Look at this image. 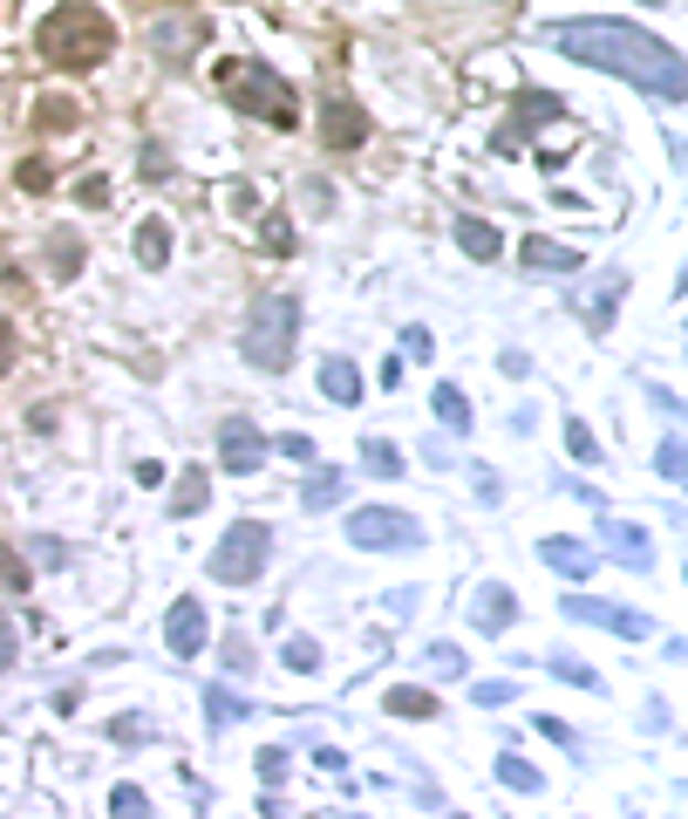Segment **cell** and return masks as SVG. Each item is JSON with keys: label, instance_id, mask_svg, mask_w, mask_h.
Listing matches in <instances>:
<instances>
[{"label": "cell", "instance_id": "obj_1", "mask_svg": "<svg viewBox=\"0 0 688 819\" xmlns=\"http://www.w3.org/2000/svg\"><path fill=\"white\" fill-rule=\"evenodd\" d=\"M552 49L586 62V69H600V75H621V83H634L647 96H668V103L688 96V62L661 42V34H647L634 21H606V14L559 21L552 28Z\"/></svg>", "mask_w": 688, "mask_h": 819}, {"label": "cell", "instance_id": "obj_2", "mask_svg": "<svg viewBox=\"0 0 688 819\" xmlns=\"http://www.w3.org/2000/svg\"><path fill=\"white\" fill-rule=\"evenodd\" d=\"M34 55L49 69H103L116 55V21L96 0H62V8L34 28Z\"/></svg>", "mask_w": 688, "mask_h": 819}, {"label": "cell", "instance_id": "obj_3", "mask_svg": "<svg viewBox=\"0 0 688 819\" xmlns=\"http://www.w3.org/2000/svg\"><path fill=\"white\" fill-rule=\"evenodd\" d=\"M219 90H225V103H232V109L266 116L273 130H294V124H300L294 90L279 83V75H273L266 62H253V55H225V62H219Z\"/></svg>", "mask_w": 688, "mask_h": 819}, {"label": "cell", "instance_id": "obj_4", "mask_svg": "<svg viewBox=\"0 0 688 819\" xmlns=\"http://www.w3.org/2000/svg\"><path fill=\"white\" fill-rule=\"evenodd\" d=\"M294 342H300V301H294V294H266V301L253 307V322H246V356H253V369L279 376V369L294 363Z\"/></svg>", "mask_w": 688, "mask_h": 819}, {"label": "cell", "instance_id": "obj_5", "mask_svg": "<svg viewBox=\"0 0 688 819\" xmlns=\"http://www.w3.org/2000/svg\"><path fill=\"white\" fill-rule=\"evenodd\" d=\"M266 560H273V526L266 519H239L212 546V580H225V588H253V580L266 574Z\"/></svg>", "mask_w": 688, "mask_h": 819}, {"label": "cell", "instance_id": "obj_6", "mask_svg": "<svg viewBox=\"0 0 688 819\" xmlns=\"http://www.w3.org/2000/svg\"><path fill=\"white\" fill-rule=\"evenodd\" d=\"M348 539L361 554H410V546H423V526L395 505H361V513H348Z\"/></svg>", "mask_w": 688, "mask_h": 819}, {"label": "cell", "instance_id": "obj_7", "mask_svg": "<svg viewBox=\"0 0 688 819\" xmlns=\"http://www.w3.org/2000/svg\"><path fill=\"white\" fill-rule=\"evenodd\" d=\"M565 608V621H586V629H606V636H627V642H641L655 621H647L641 608H621V601H600V595H573V601H559Z\"/></svg>", "mask_w": 688, "mask_h": 819}, {"label": "cell", "instance_id": "obj_8", "mask_svg": "<svg viewBox=\"0 0 688 819\" xmlns=\"http://www.w3.org/2000/svg\"><path fill=\"white\" fill-rule=\"evenodd\" d=\"M266 451H273V444H266V431H260L253 417H225V423H219V464H225V472H239V479L260 472Z\"/></svg>", "mask_w": 688, "mask_h": 819}, {"label": "cell", "instance_id": "obj_9", "mask_svg": "<svg viewBox=\"0 0 688 819\" xmlns=\"http://www.w3.org/2000/svg\"><path fill=\"white\" fill-rule=\"evenodd\" d=\"M361 137H369V116H361L354 96H328V103H320V144H328V150H361Z\"/></svg>", "mask_w": 688, "mask_h": 819}, {"label": "cell", "instance_id": "obj_10", "mask_svg": "<svg viewBox=\"0 0 688 819\" xmlns=\"http://www.w3.org/2000/svg\"><path fill=\"white\" fill-rule=\"evenodd\" d=\"M600 546H606L614 560H627L634 574H647V567H655V546H647V526H634V519H614V513H606V519H600Z\"/></svg>", "mask_w": 688, "mask_h": 819}, {"label": "cell", "instance_id": "obj_11", "mask_svg": "<svg viewBox=\"0 0 688 819\" xmlns=\"http://www.w3.org/2000/svg\"><path fill=\"white\" fill-rule=\"evenodd\" d=\"M205 636H212V621H205V601H171V615H165V642H171V655H198L205 649Z\"/></svg>", "mask_w": 688, "mask_h": 819}, {"label": "cell", "instance_id": "obj_12", "mask_svg": "<svg viewBox=\"0 0 688 819\" xmlns=\"http://www.w3.org/2000/svg\"><path fill=\"white\" fill-rule=\"evenodd\" d=\"M470 621H477L484 636H505L511 621H518V595L505 588V580H484V588L470 595Z\"/></svg>", "mask_w": 688, "mask_h": 819}, {"label": "cell", "instance_id": "obj_13", "mask_svg": "<svg viewBox=\"0 0 688 819\" xmlns=\"http://www.w3.org/2000/svg\"><path fill=\"white\" fill-rule=\"evenodd\" d=\"M539 560H546L552 574H565V580H586L600 554H593L586 539H573V533H552V539H539Z\"/></svg>", "mask_w": 688, "mask_h": 819}, {"label": "cell", "instance_id": "obj_14", "mask_svg": "<svg viewBox=\"0 0 688 819\" xmlns=\"http://www.w3.org/2000/svg\"><path fill=\"white\" fill-rule=\"evenodd\" d=\"M150 42H157V62H165V69H184V62H191L184 49H198V42H205V21H198V14H184V21H171V28H157Z\"/></svg>", "mask_w": 688, "mask_h": 819}, {"label": "cell", "instance_id": "obj_15", "mask_svg": "<svg viewBox=\"0 0 688 819\" xmlns=\"http://www.w3.org/2000/svg\"><path fill=\"white\" fill-rule=\"evenodd\" d=\"M518 260L532 266V273H580V253H573V246H559V240H539V232L518 246Z\"/></svg>", "mask_w": 688, "mask_h": 819}, {"label": "cell", "instance_id": "obj_16", "mask_svg": "<svg viewBox=\"0 0 688 819\" xmlns=\"http://www.w3.org/2000/svg\"><path fill=\"white\" fill-rule=\"evenodd\" d=\"M382 711H389V717H402V724H430V717H436V690H416V683H395V690L382 696Z\"/></svg>", "mask_w": 688, "mask_h": 819}, {"label": "cell", "instance_id": "obj_17", "mask_svg": "<svg viewBox=\"0 0 688 819\" xmlns=\"http://www.w3.org/2000/svg\"><path fill=\"white\" fill-rule=\"evenodd\" d=\"M320 389H328V403H361V369L348 356H328L320 363Z\"/></svg>", "mask_w": 688, "mask_h": 819}, {"label": "cell", "instance_id": "obj_18", "mask_svg": "<svg viewBox=\"0 0 688 819\" xmlns=\"http://www.w3.org/2000/svg\"><path fill=\"white\" fill-rule=\"evenodd\" d=\"M430 410H436L443 423H451L457 438H470V423H477V417H470V397H464L457 382H436V389H430Z\"/></svg>", "mask_w": 688, "mask_h": 819}, {"label": "cell", "instance_id": "obj_19", "mask_svg": "<svg viewBox=\"0 0 688 819\" xmlns=\"http://www.w3.org/2000/svg\"><path fill=\"white\" fill-rule=\"evenodd\" d=\"M165 260H171V225L165 219H144L137 225V266L144 273H165Z\"/></svg>", "mask_w": 688, "mask_h": 819}, {"label": "cell", "instance_id": "obj_20", "mask_svg": "<svg viewBox=\"0 0 688 819\" xmlns=\"http://www.w3.org/2000/svg\"><path fill=\"white\" fill-rule=\"evenodd\" d=\"M457 246H464L470 260H498L505 240H498V225H491V219H457Z\"/></svg>", "mask_w": 688, "mask_h": 819}, {"label": "cell", "instance_id": "obj_21", "mask_svg": "<svg viewBox=\"0 0 688 819\" xmlns=\"http://www.w3.org/2000/svg\"><path fill=\"white\" fill-rule=\"evenodd\" d=\"M559 109H565V103H559L552 90H525V96H518V130H539V124H559Z\"/></svg>", "mask_w": 688, "mask_h": 819}, {"label": "cell", "instance_id": "obj_22", "mask_svg": "<svg viewBox=\"0 0 688 819\" xmlns=\"http://www.w3.org/2000/svg\"><path fill=\"white\" fill-rule=\"evenodd\" d=\"M49 266H55V281H75V273H83V240H75V232H55V240H49Z\"/></svg>", "mask_w": 688, "mask_h": 819}, {"label": "cell", "instance_id": "obj_23", "mask_svg": "<svg viewBox=\"0 0 688 819\" xmlns=\"http://www.w3.org/2000/svg\"><path fill=\"white\" fill-rule=\"evenodd\" d=\"M361 464H369L375 479H402V451L389 438H361Z\"/></svg>", "mask_w": 688, "mask_h": 819}, {"label": "cell", "instance_id": "obj_24", "mask_svg": "<svg viewBox=\"0 0 688 819\" xmlns=\"http://www.w3.org/2000/svg\"><path fill=\"white\" fill-rule=\"evenodd\" d=\"M205 498H212V479H205V472H178V492H171V513H178V519L198 513Z\"/></svg>", "mask_w": 688, "mask_h": 819}, {"label": "cell", "instance_id": "obj_25", "mask_svg": "<svg viewBox=\"0 0 688 819\" xmlns=\"http://www.w3.org/2000/svg\"><path fill=\"white\" fill-rule=\"evenodd\" d=\"M34 124H42V130H75V124H83V109H75L68 96H42V103H34Z\"/></svg>", "mask_w": 688, "mask_h": 819}, {"label": "cell", "instance_id": "obj_26", "mask_svg": "<svg viewBox=\"0 0 688 819\" xmlns=\"http://www.w3.org/2000/svg\"><path fill=\"white\" fill-rule=\"evenodd\" d=\"M498 778H505V786H511V792H546V778H539L532 765H525L518 752H498Z\"/></svg>", "mask_w": 688, "mask_h": 819}, {"label": "cell", "instance_id": "obj_27", "mask_svg": "<svg viewBox=\"0 0 688 819\" xmlns=\"http://www.w3.org/2000/svg\"><path fill=\"white\" fill-rule=\"evenodd\" d=\"M335 498H341V479H335V472H314V479L300 485V505H307V513H328Z\"/></svg>", "mask_w": 688, "mask_h": 819}, {"label": "cell", "instance_id": "obj_28", "mask_svg": "<svg viewBox=\"0 0 688 819\" xmlns=\"http://www.w3.org/2000/svg\"><path fill=\"white\" fill-rule=\"evenodd\" d=\"M0 588H8V595H28L34 588V567L14 554V546H0Z\"/></svg>", "mask_w": 688, "mask_h": 819}, {"label": "cell", "instance_id": "obj_29", "mask_svg": "<svg viewBox=\"0 0 688 819\" xmlns=\"http://www.w3.org/2000/svg\"><path fill=\"white\" fill-rule=\"evenodd\" d=\"M279 662H287L294 676H314V670H320V642H314V636H294L287 649H279Z\"/></svg>", "mask_w": 688, "mask_h": 819}, {"label": "cell", "instance_id": "obj_30", "mask_svg": "<svg viewBox=\"0 0 688 819\" xmlns=\"http://www.w3.org/2000/svg\"><path fill=\"white\" fill-rule=\"evenodd\" d=\"M655 464H661V479H668V485H688V444H681V438H661Z\"/></svg>", "mask_w": 688, "mask_h": 819}, {"label": "cell", "instance_id": "obj_31", "mask_svg": "<svg viewBox=\"0 0 688 819\" xmlns=\"http://www.w3.org/2000/svg\"><path fill=\"white\" fill-rule=\"evenodd\" d=\"M109 819H150L144 786H116V792H109Z\"/></svg>", "mask_w": 688, "mask_h": 819}, {"label": "cell", "instance_id": "obj_32", "mask_svg": "<svg viewBox=\"0 0 688 819\" xmlns=\"http://www.w3.org/2000/svg\"><path fill=\"white\" fill-rule=\"evenodd\" d=\"M423 662H430V676H464V649L457 642H430Z\"/></svg>", "mask_w": 688, "mask_h": 819}, {"label": "cell", "instance_id": "obj_33", "mask_svg": "<svg viewBox=\"0 0 688 819\" xmlns=\"http://www.w3.org/2000/svg\"><path fill=\"white\" fill-rule=\"evenodd\" d=\"M565 451H573L580 464H600V444H593V431H586L580 417H565Z\"/></svg>", "mask_w": 688, "mask_h": 819}, {"label": "cell", "instance_id": "obj_34", "mask_svg": "<svg viewBox=\"0 0 688 819\" xmlns=\"http://www.w3.org/2000/svg\"><path fill=\"white\" fill-rule=\"evenodd\" d=\"M205 711H212V724H239V717H246V704H239L232 690H219V683L205 690Z\"/></svg>", "mask_w": 688, "mask_h": 819}, {"label": "cell", "instance_id": "obj_35", "mask_svg": "<svg viewBox=\"0 0 688 819\" xmlns=\"http://www.w3.org/2000/svg\"><path fill=\"white\" fill-rule=\"evenodd\" d=\"M546 670H552L559 683H573V690H600V676L586 670V662H565V655H552V662H546Z\"/></svg>", "mask_w": 688, "mask_h": 819}, {"label": "cell", "instance_id": "obj_36", "mask_svg": "<svg viewBox=\"0 0 688 819\" xmlns=\"http://www.w3.org/2000/svg\"><path fill=\"white\" fill-rule=\"evenodd\" d=\"M511 696H518V683H477V690H470V704L498 711V704H511Z\"/></svg>", "mask_w": 688, "mask_h": 819}, {"label": "cell", "instance_id": "obj_37", "mask_svg": "<svg viewBox=\"0 0 688 819\" xmlns=\"http://www.w3.org/2000/svg\"><path fill=\"white\" fill-rule=\"evenodd\" d=\"M14 185H21V191H55V171H49V165H34V158H28V165L14 171Z\"/></svg>", "mask_w": 688, "mask_h": 819}, {"label": "cell", "instance_id": "obj_38", "mask_svg": "<svg viewBox=\"0 0 688 819\" xmlns=\"http://www.w3.org/2000/svg\"><path fill=\"white\" fill-rule=\"evenodd\" d=\"M14 655H21V642H14V615H8V608H0V676H8V670H14Z\"/></svg>", "mask_w": 688, "mask_h": 819}, {"label": "cell", "instance_id": "obj_39", "mask_svg": "<svg viewBox=\"0 0 688 819\" xmlns=\"http://www.w3.org/2000/svg\"><path fill=\"white\" fill-rule=\"evenodd\" d=\"M14 356H21V335H14V322H8V315H0V376L14 369Z\"/></svg>", "mask_w": 688, "mask_h": 819}, {"label": "cell", "instance_id": "obj_40", "mask_svg": "<svg viewBox=\"0 0 688 819\" xmlns=\"http://www.w3.org/2000/svg\"><path fill=\"white\" fill-rule=\"evenodd\" d=\"M260 778H266V786H279V778H287V752H279V745L260 752Z\"/></svg>", "mask_w": 688, "mask_h": 819}, {"label": "cell", "instance_id": "obj_41", "mask_svg": "<svg viewBox=\"0 0 688 819\" xmlns=\"http://www.w3.org/2000/svg\"><path fill=\"white\" fill-rule=\"evenodd\" d=\"M402 356H416V363H430V356H436V342H430L423 328H410V335H402Z\"/></svg>", "mask_w": 688, "mask_h": 819}, {"label": "cell", "instance_id": "obj_42", "mask_svg": "<svg viewBox=\"0 0 688 819\" xmlns=\"http://www.w3.org/2000/svg\"><path fill=\"white\" fill-rule=\"evenodd\" d=\"M75 199H83V206H109V178H83V185H75Z\"/></svg>", "mask_w": 688, "mask_h": 819}, {"label": "cell", "instance_id": "obj_43", "mask_svg": "<svg viewBox=\"0 0 688 819\" xmlns=\"http://www.w3.org/2000/svg\"><path fill=\"white\" fill-rule=\"evenodd\" d=\"M279 451H287L294 464H314V438H300V431H294V438H279Z\"/></svg>", "mask_w": 688, "mask_h": 819}, {"label": "cell", "instance_id": "obj_44", "mask_svg": "<svg viewBox=\"0 0 688 819\" xmlns=\"http://www.w3.org/2000/svg\"><path fill=\"white\" fill-rule=\"evenodd\" d=\"M539 731L552 737V745H565V752H573V758H580V737H573V731H565V724H552V717H539Z\"/></svg>", "mask_w": 688, "mask_h": 819}, {"label": "cell", "instance_id": "obj_45", "mask_svg": "<svg viewBox=\"0 0 688 819\" xmlns=\"http://www.w3.org/2000/svg\"><path fill=\"white\" fill-rule=\"evenodd\" d=\"M225 662H232V670H253V649H246V636H232V642H225Z\"/></svg>", "mask_w": 688, "mask_h": 819}, {"label": "cell", "instance_id": "obj_46", "mask_svg": "<svg viewBox=\"0 0 688 819\" xmlns=\"http://www.w3.org/2000/svg\"><path fill=\"white\" fill-rule=\"evenodd\" d=\"M165 479H171V472H165L157 458H144V464H137V485H165Z\"/></svg>", "mask_w": 688, "mask_h": 819}, {"label": "cell", "instance_id": "obj_47", "mask_svg": "<svg viewBox=\"0 0 688 819\" xmlns=\"http://www.w3.org/2000/svg\"><path fill=\"white\" fill-rule=\"evenodd\" d=\"M641 8H668V0H641Z\"/></svg>", "mask_w": 688, "mask_h": 819}, {"label": "cell", "instance_id": "obj_48", "mask_svg": "<svg viewBox=\"0 0 688 819\" xmlns=\"http://www.w3.org/2000/svg\"><path fill=\"white\" fill-rule=\"evenodd\" d=\"M457 819H464V812H457Z\"/></svg>", "mask_w": 688, "mask_h": 819}]
</instances>
